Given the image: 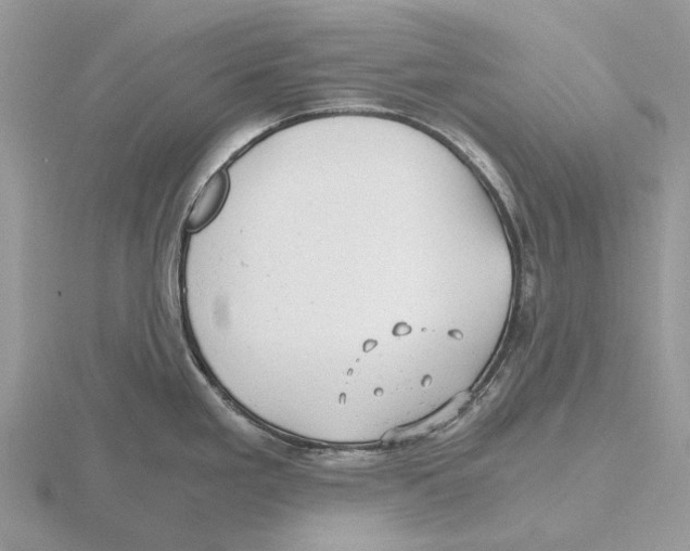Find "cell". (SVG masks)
Wrapping results in <instances>:
<instances>
[{
    "mask_svg": "<svg viewBox=\"0 0 690 551\" xmlns=\"http://www.w3.org/2000/svg\"><path fill=\"white\" fill-rule=\"evenodd\" d=\"M230 181L225 170L217 171L194 202L187 220L190 231H200L219 214L229 193Z\"/></svg>",
    "mask_w": 690,
    "mask_h": 551,
    "instance_id": "1",
    "label": "cell"
}]
</instances>
